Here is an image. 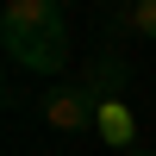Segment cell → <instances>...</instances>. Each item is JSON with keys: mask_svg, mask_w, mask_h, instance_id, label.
<instances>
[{"mask_svg": "<svg viewBox=\"0 0 156 156\" xmlns=\"http://www.w3.org/2000/svg\"><path fill=\"white\" fill-rule=\"evenodd\" d=\"M6 56L19 62V69H37V75H62V69H69V19H50L44 31L6 37Z\"/></svg>", "mask_w": 156, "mask_h": 156, "instance_id": "6da1fadb", "label": "cell"}, {"mask_svg": "<svg viewBox=\"0 0 156 156\" xmlns=\"http://www.w3.org/2000/svg\"><path fill=\"white\" fill-rule=\"evenodd\" d=\"M44 125L50 131H94L100 125V100L87 94L81 81H56L44 94Z\"/></svg>", "mask_w": 156, "mask_h": 156, "instance_id": "7a4b0ae2", "label": "cell"}, {"mask_svg": "<svg viewBox=\"0 0 156 156\" xmlns=\"http://www.w3.org/2000/svg\"><path fill=\"white\" fill-rule=\"evenodd\" d=\"M81 87L100 100V106H106V100H119V87H125V62H119V56H100L94 69H87V81H81Z\"/></svg>", "mask_w": 156, "mask_h": 156, "instance_id": "3957f363", "label": "cell"}, {"mask_svg": "<svg viewBox=\"0 0 156 156\" xmlns=\"http://www.w3.org/2000/svg\"><path fill=\"white\" fill-rule=\"evenodd\" d=\"M106 144H131V112H125V100H106L100 106V125H94Z\"/></svg>", "mask_w": 156, "mask_h": 156, "instance_id": "277c9868", "label": "cell"}, {"mask_svg": "<svg viewBox=\"0 0 156 156\" xmlns=\"http://www.w3.org/2000/svg\"><path fill=\"white\" fill-rule=\"evenodd\" d=\"M131 25H137V31L156 44V0H131Z\"/></svg>", "mask_w": 156, "mask_h": 156, "instance_id": "5b68a950", "label": "cell"}, {"mask_svg": "<svg viewBox=\"0 0 156 156\" xmlns=\"http://www.w3.org/2000/svg\"><path fill=\"white\" fill-rule=\"evenodd\" d=\"M50 6H56V12H62V6H69V0H50Z\"/></svg>", "mask_w": 156, "mask_h": 156, "instance_id": "8992f818", "label": "cell"}, {"mask_svg": "<svg viewBox=\"0 0 156 156\" xmlns=\"http://www.w3.org/2000/svg\"><path fill=\"white\" fill-rule=\"evenodd\" d=\"M125 156H150V150H125Z\"/></svg>", "mask_w": 156, "mask_h": 156, "instance_id": "52a82bcc", "label": "cell"}]
</instances>
